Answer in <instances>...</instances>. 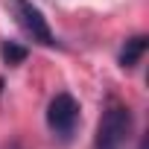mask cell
I'll return each instance as SVG.
<instances>
[{"label": "cell", "instance_id": "277c9868", "mask_svg": "<svg viewBox=\"0 0 149 149\" xmlns=\"http://www.w3.org/2000/svg\"><path fill=\"white\" fill-rule=\"evenodd\" d=\"M143 53H146V35H134V38L126 41V47H123V53H120V64H123L126 70H132V67L140 61Z\"/></svg>", "mask_w": 149, "mask_h": 149}, {"label": "cell", "instance_id": "5b68a950", "mask_svg": "<svg viewBox=\"0 0 149 149\" xmlns=\"http://www.w3.org/2000/svg\"><path fill=\"white\" fill-rule=\"evenodd\" d=\"M0 56H3V61L6 64H21L24 58H26V47H21V44H15V41H3V47H0Z\"/></svg>", "mask_w": 149, "mask_h": 149}, {"label": "cell", "instance_id": "6da1fadb", "mask_svg": "<svg viewBox=\"0 0 149 149\" xmlns=\"http://www.w3.org/2000/svg\"><path fill=\"white\" fill-rule=\"evenodd\" d=\"M129 132H132V111L120 102H108L97 126L94 149H123V143L129 140Z\"/></svg>", "mask_w": 149, "mask_h": 149}, {"label": "cell", "instance_id": "3957f363", "mask_svg": "<svg viewBox=\"0 0 149 149\" xmlns=\"http://www.w3.org/2000/svg\"><path fill=\"white\" fill-rule=\"evenodd\" d=\"M9 6H12V12H15V21L21 24V29H24L26 35H32V41H38V44H44V47H56V44H58L56 35L50 32L47 18L41 15L38 6H32L29 0H9Z\"/></svg>", "mask_w": 149, "mask_h": 149}, {"label": "cell", "instance_id": "8992f818", "mask_svg": "<svg viewBox=\"0 0 149 149\" xmlns=\"http://www.w3.org/2000/svg\"><path fill=\"white\" fill-rule=\"evenodd\" d=\"M0 88H3V82H0Z\"/></svg>", "mask_w": 149, "mask_h": 149}, {"label": "cell", "instance_id": "7a4b0ae2", "mask_svg": "<svg viewBox=\"0 0 149 149\" xmlns=\"http://www.w3.org/2000/svg\"><path fill=\"white\" fill-rule=\"evenodd\" d=\"M79 123V102L70 94H56L47 105V126L58 140H70L73 129Z\"/></svg>", "mask_w": 149, "mask_h": 149}]
</instances>
